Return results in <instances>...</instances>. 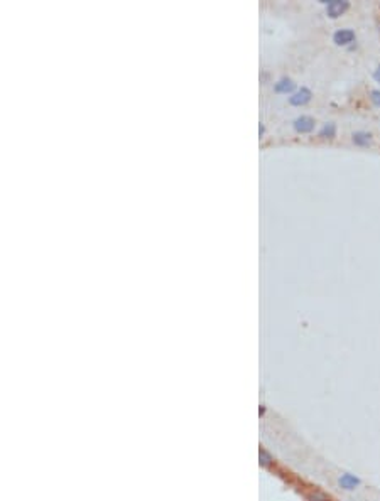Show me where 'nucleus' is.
I'll list each match as a JSON object with an SVG mask.
<instances>
[{"instance_id": "4", "label": "nucleus", "mask_w": 380, "mask_h": 501, "mask_svg": "<svg viewBox=\"0 0 380 501\" xmlns=\"http://www.w3.org/2000/svg\"><path fill=\"white\" fill-rule=\"evenodd\" d=\"M311 100V91L307 88H301L299 91H296L292 96H289V103L294 106H303Z\"/></svg>"}, {"instance_id": "11", "label": "nucleus", "mask_w": 380, "mask_h": 501, "mask_svg": "<svg viewBox=\"0 0 380 501\" xmlns=\"http://www.w3.org/2000/svg\"><path fill=\"white\" fill-rule=\"evenodd\" d=\"M264 132H265V128H264V125H260V127H258V135H264Z\"/></svg>"}, {"instance_id": "2", "label": "nucleus", "mask_w": 380, "mask_h": 501, "mask_svg": "<svg viewBox=\"0 0 380 501\" xmlns=\"http://www.w3.org/2000/svg\"><path fill=\"white\" fill-rule=\"evenodd\" d=\"M294 128L299 134H309V132L314 130V120L306 115L298 117V119L294 120Z\"/></svg>"}, {"instance_id": "7", "label": "nucleus", "mask_w": 380, "mask_h": 501, "mask_svg": "<svg viewBox=\"0 0 380 501\" xmlns=\"http://www.w3.org/2000/svg\"><path fill=\"white\" fill-rule=\"evenodd\" d=\"M334 134H336V127H334V123H326L325 127L319 130V137H323V139H333Z\"/></svg>"}, {"instance_id": "5", "label": "nucleus", "mask_w": 380, "mask_h": 501, "mask_svg": "<svg viewBox=\"0 0 380 501\" xmlns=\"http://www.w3.org/2000/svg\"><path fill=\"white\" fill-rule=\"evenodd\" d=\"M274 90H276L277 93H289V91L294 90V83L289 78H282L274 85Z\"/></svg>"}, {"instance_id": "3", "label": "nucleus", "mask_w": 380, "mask_h": 501, "mask_svg": "<svg viewBox=\"0 0 380 501\" xmlns=\"http://www.w3.org/2000/svg\"><path fill=\"white\" fill-rule=\"evenodd\" d=\"M348 7H350V3L345 2V0H331V2H328V9H326V12H328V15L331 19H336V17H340V15L343 14Z\"/></svg>"}, {"instance_id": "10", "label": "nucleus", "mask_w": 380, "mask_h": 501, "mask_svg": "<svg viewBox=\"0 0 380 501\" xmlns=\"http://www.w3.org/2000/svg\"><path fill=\"white\" fill-rule=\"evenodd\" d=\"M374 78H375V79H377V81L380 83V66L377 68V70H375V73H374Z\"/></svg>"}, {"instance_id": "1", "label": "nucleus", "mask_w": 380, "mask_h": 501, "mask_svg": "<svg viewBox=\"0 0 380 501\" xmlns=\"http://www.w3.org/2000/svg\"><path fill=\"white\" fill-rule=\"evenodd\" d=\"M355 41V32L352 29H340L333 34V43L338 46H347Z\"/></svg>"}, {"instance_id": "9", "label": "nucleus", "mask_w": 380, "mask_h": 501, "mask_svg": "<svg viewBox=\"0 0 380 501\" xmlns=\"http://www.w3.org/2000/svg\"><path fill=\"white\" fill-rule=\"evenodd\" d=\"M343 484L347 486L348 489H352L355 484H358V481H356V479H353V477H350V476H347V477H345V479H343Z\"/></svg>"}, {"instance_id": "8", "label": "nucleus", "mask_w": 380, "mask_h": 501, "mask_svg": "<svg viewBox=\"0 0 380 501\" xmlns=\"http://www.w3.org/2000/svg\"><path fill=\"white\" fill-rule=\"evenodd\" d=\"M370 100L374 101V105L380 106V91H379V90L372 91V93H370Z\"/></svg>"}, {"instance_id": "6", "label": "nucleus", "mask_w": 380, "mask_h": 501, "mask_svg": "<svg viewBox=\"0 0 380 501\" xmlns=\"http://www.w3.org/2000/svg\"><path fill=\"white\" fill-rule=\"evenodd\" d=\"M352 137H353V143H355V145H360V147L368 145L370 140H372V135L367 134V132H355Z\"/></svg>"}]
</instances>
